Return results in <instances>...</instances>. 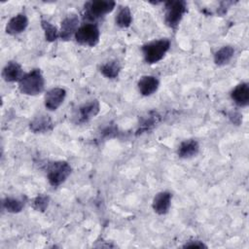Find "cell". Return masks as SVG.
Returning <instances> with one entry per match:
<instances>
[{
    "label": "cell",
    "mask_w": 249,
    "mask_h": 249,
    "mask_svg": "<svg viewBox=\"0 0 249 249\" xmlns=\"http://www.w3.org/2000/svg\"><path fill=\"white\" fill-rule=\"evenodd\" d=\"M45 89V79L40 69H33L24 73L18 82V89L22 94L37 95Z\"/></svg>",
    "instance_id": "obj_1"
},
{
    "label": "cell",
    "mask_w": 249,
    "mask_h": 249,
    "mask_svg": "<svg viewBox=\"0 0 249 249\" xmlns=\"http://www.w3.org/2000/svg\"><path fill=\"white\" fill-rule=\"evenodd\" d=\"M170 48V41L166 38L154 40L144 44L141 48L144 60L148 64H154L163 58Z\"/></svg>",
    "instance_id": "obj_2"
},
{
    "label": "cell",
    "mask_w": 249,
    "mask_h": 249,
    "mask_svg": "<svg viewBox=\"0 0 249 249\" xmlns=\"http://www.w3.org/2000/svg\"><path fill=\"white\" fill-rule=\"evenodd\" d=\"M72 167L65 160H56L52 162L47 169V178L53 187H58L66 181L71 174Z\"/></svg>",
    "instance_id": "obj_3"
},
{
    "label": "cell",
    "mask_w": 249,
    "mask_h": 249,
    "mask_svg": "<svg viewBox=\"0 0 249 249\" xmlns=\"http://www.w3.org/2000/svg\"><path fill=\"white\" fill-rule=\"evenodd\" d=\"M100 31L98 26L93 22H87L79 26L75 33L76 42L85 47H94L98 44Z\"/></svg>",
    "instance_id": "obj_4"
},
{
    "label": "cell",
    "mask_w": 249,
    "mask_h": 249,
    "mask_svg": "<svg viewBox=\"0 0 249 249\" xmlns=\"http://www.w3.org/2000/svg\"><path fill=\"white\" fill-rule=\"evenodd\" d=\"M164 21L167 26L175 29L187 12L185 1H168L164 4Z\"/></svg>",
    "instance_id": "obj_5"
},
{
    "label": "cell",
    "mask_w": 249,
    "mask_h": 249,
    "mask_svg": "<svg viewBox=\"0 0 249 249\" xmlns=\"http://www.w3.org/2000/svg\"><path fill=\"white\" fill-rule=\"evenodd\" d=\"M116 6L115 1L111 0H95L89 1L85 4V18L89 19H96L111 13Z\"/></svg>",
    "instance_id": "obj_6"
},
{
    "label": "cell",
    "mask_w": 249,
    "mask_h": 249,
    "mask_svg": "<svg viewBox=\"0 0 249 249\" xmlns=\"http://www.w3.org/2000/svg\"><path fill=\"white\" fill-rule=\"evenodd\" d=\"M79 28V17L77 14H68L61 21L59 29V38L63 41H68L75 36Z\"/></svg>",
    "instance_id": "obj_7"
},
{
    "label": "cell",
    "mask_w": 249,
    "mask_h": 249,
    "mask_svg": "<svg viewBox=\"0 0 249 249\" xmlns=\"http://www.w3.org/2000/svg\"><path fill=\"white\" fill-rule=\"evenodd\" d=\"M66 96V90L62 88H53L45 93L44 104L50 111H55L63 103Z\"/></svg>",
    "instance_id": "obj_8"
},
{
    "label": "cell",
    "mask_w": 249,
    "mask_h": 249,
    "mask_svg": "<svg viewBox=\"0 0 249 249\" xmlns=\"http://www.w3.org/2000/svg\"><path fill=\"white\" fill-rule=\"evenodd\" d=\"M100 111V104L99 101L96 99L89 100L78 108L77 113V121L78 123H85L89 121L90 119L94 118Z\"/></svg>",
    "instance_id": "obj_9"
},
{
    "label": "cell",
    "mask_w": 249,
    "mask_h": 249,
    "mask_svg": "<svg viewBox=\"0 0 249 249\" xmlns=\"http://www.w3.org/2000/svg\"><path fill=\"white\" fill-rule=\"evenodd\" d=\"M172 195L168 191H162L158 193L152 201V207L154 211L160 215H164L169 211L171 206Z\"/></svg>",
    "instance_id": "obj_10"
},
{
    "label": "cell",
    "mask_w": 249,
    "mask_h": 249,
    "mask_svg": "<svg viewBox=\"0 0 249 249\" xmlns=\"http://www.w3.org/2000/svg\"><path fill=\"white\" fill-rule=\"evenodd\" d=\"M160 87V81L153 75H144L137 82L139 92L144 96H150L155 93Z\"/></svg>",
    "instance_id": "obj_11"
},
{
    "label": "cell",
    "mask_w": 249,
    "mask_h": 249,
    "mask_svg": "<svg viewBox=\"0 0 249 249\" xmlns=\"http://www.w3.org/2000/svg\"><path fill=\"white\" fill-rule=\"evenodd\" d=\"M23 75L22 67L17 61H9L2 70V78L9 83L19 82Z\"/></svg>",
    "instance_id": "obj_12"
},
{
    "label": "cell",
    "mask_w": 249,
    "mask_h": 249,
    "mask_svg": "<svg viewBox=\"0 0 249 249\" xmlns=\"http://www.w3.org/2000/svg\"><path fill=\"white\" fill-rule=\"evenodd\" d=\"M231 97L232 101L238 107H247L249 104V85L246 82H242L235 86L231 91Z\"/></svg>",
    "instance_id": "obj_13"
},
{
    "label": "cell",
    "mask_w": 249,
    "mask_h": 249,
    "mask_svg": "<svg viewBox=\"0 0 249 249\" xmlns=\"http://www.w3.org/2000/svg\"><path fill=\"white\" fill-rule=\"evenodd\" d=\"M28 25V18L24 13L14 16L6 25V32L10 35H17L23 32Z\"/></svg>",
    "instance_id": "obj_14"
},
{
    "label": "cell",
    "mask_w": 249,
    "mask_h": 249,
    "mask_svg": "<svg viewBox=\"0 0 249 249\" xmlns=\"http://www.w3.org/2000/svg\"><path fill=\"white\" fill-rule=\"evenodd\" d=\"M53 127V123L50 116L41 114L33 118L29 123V128L35 133H43L52 130Z\"/></svg>",
    "instance_id": "obj_15"
},
{
    "label": "cell",
    "mask_w": 249,
    "mask_h": 249,
    "mask_svg": "<svg viewBox=\"0 0 249 249\" xmlns=\"http://www.w3.org/2000/svg\"><path fill=\"white\" fill-rule=\"evenodd\" d=\"M199 151V144L195 139H186L180 143L177 149V155L181 159H190L196 157Z\"/></svg>",
    "instance_id": "obj_16"
},
{
    "label": "cell",
    "mask_w": 249,
    "mask_h": 249,
    "mask_svg": "<svg viewBox=\"0 0 249 249\" xmlns=\"http://www.w3.org/2000/svg\"><path fill=\"white\" fill-rule=\"evenodd\" d=\"M234 54V49L231 46H223L214 54V62L218 66L228 64Z\"/></svg>",
    "instance_id": "obj_17"
},
{
    "label": "cell",
    "mask_w": 249,
    "mask_h": 249,
    "mask_svg": "<svg viewBox=\"0 0 249 249\" xmlns=\"http://www.w3.org/2000/svg\"><path fill=\"white\" fill-rule=\"evenodd\" d=\"M121 69H122V67H121L120 62L116 59H113V60H109V61H106L103 64H101L99 71L105 78L115 79L119 76Z\"/></svg>",
    "instance_id": "obj_18"
},
{
    "label": "cell",
    "mask_w": 249,
    "mask_h": 249,
    "mask_svg": "<svg viewBox=\"0 0 249 249\" xmlns=\"http://www.w3.org/2000/svg\"><path fill=\"white\" fill-rule=\"evenodd\" d=\"M3 207L9 213H18L20 212L25 205L24 197H14L7 196L3 199Z\"/></svg>",
    "instance_id": "obj_19"
},
{
    "label": "cell",
    "mask_w": 249,
    "mask_h": 249,
    "mask_svg": "<svg viewBox=\"0 0 249 249\" xmlns=\"http://www.w3.org/2000/svg\"><path fill=\"white\" fill-rule=\"evenodd\" d=\"M115 23L121 28H126L132 23V14L127 6L121 7L116 14Z\"/></svg>",
    "instance_id": "obj_20"
},
{
    "label": "cell",
    "mask_w": 249,
    "mask_h": 249,
    "mask_svg": "<svg viewBox=\"0 0 249 249\" xmlns=\"http://www.w3.org/2000/svg\"><path fill=\"white\" fill-rule=\"evenodd\" d=\"M41 26L44 30L45 38L48 42H53L59 37V30L56 28V26H54L53 24H52L48 20L42 19L41 20Z\"/></svg>",
    "instance_id": "obj_21"
},
{
    "label": "cell",
    "mask_w": 249,
    "mask_h": 249,
    "mask_svg": "<svg viewBox=\"0 0 249 249\" xmlns=\"http://www.w3.org/2000/svg\"><path fill=\"white\" fill-rule=\"evenodd\" d=\"M49 196L44 195V194H41V195H38L34 199H33V202H32V207L37 210V211H45L47 208H48V205H49Z\"/></svg>",
    "instance_id": "obj_22"
},
{
    "label": "cell",
    "mask_w": 249,
    "mask_h": 249,
    "mask_svg": "<svg viewBox=\"0 0 249 249\" xmlns=\"http://www.w3.org/2000/svg\"><path fill=\"white\" fill-rule=\"evenodd\" d=\"M183 247H197V248H206L207 246L200 240H191L186 242Z\"/></svg>",
    "instance_id": "obj_23"
},
{
    "label": "cell",
    "mask_w": 249,
    "mask_h": 249,
    "mask_svg": "<svg viewBox=\"0 0 249 249\" xmlns=\"http://www.w3.org/2000/svg\"><path fill=\"white\" fill-rule=\"evenodd\" d=\"M230 119L231 120L232 123H234V124H240V121L242 120V116H241L240 114L234 112V113H231V114H230Z\"/></svg>",
    "instance_id": "obj_24"
}]
</instances>
